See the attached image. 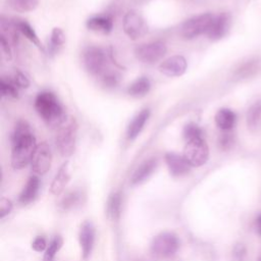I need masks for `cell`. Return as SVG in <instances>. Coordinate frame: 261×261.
I'll return each mask as SVG.
<instances>
[{"label": "cell", "instance_id": "obj_1", "mask_svg": "<svg viewBox=\"0 0 261 261\" xmlns=\"http://www.w3.org/2000/svg\"><path fill=\"white\" fill-rule=\"evenodd\" d=\"M11 165L21 169L32 162L37 149L36 138L25 120H18L11 134Z\"/></svg>", "mask_w": 261, "mask_h": 261}, {"label": "cell", "instance_id": "obj_10", "mask_svg": "<svg viewBox=\"0 0 261 261\" xmlns=\"http://www.w3.org/2000/svg\"><path fill=\"white\" fill-rule=\"evenodd\" d=\"M52 152L50 146L46 142H42L37 146L36 152L32 159V170L37 174H45L51 167Z\"/></svg>", "mask_w": 261, "mask_h": 261}, {"label": "cell", "instance_id": "obj_26", "mask_svg": "<svg viewBox=\"0 0 261 261\" xmlns=\"http://www.w3.org/2000/svg\"><path fill=\"white\" fill-rule=\"evenodd\" d=\"M121 211V194L119 192L112 193L106 203V214L111 220H117Z\"/></svg>", "mask_w": 261, "mask_h": 261}, {"label": "cell", "instance_id": "obj_23", "mask_svg": "<svg viewBox=\"0 0 261 261\" xmlns=\"http://www.w3.org/2000/svg\"><path fill=\"white\" fill-rule=\"evenodd\" d=\"M0 28H1V36H3L10 45L14 46L17 45L18 40H19V32L17 28L14 24L13 19H6L4 16L1 17L0 20Z\"/></svg>", "mask_w": 261, "mask_h": 261}, {"label": "cell", "instance_id": "obj_33", "mask_svg": "<svg viewBox=\"0 0 261 261\" xmlns=\"http://www.w3.org/2000/svg\"><path fill=\"white\" fill-rule=\"evenodd\" d=\"M218 144H219V147L222 150H224V151L229 150L233 146V144H234V136H233V134H231L229 130L228 132H224L219 137Z\"/></svg>", "mask_w": 261, "mask_h": 261}, {"label": "cell", "instance_id": "obj_17", "mask_svg": "<svg viewBox=\"0 0 261 261\" xmlns=\"http://www.w3.org/2000/svg\"><path fill=\"white\" fill-rule=\"evenodd\" d=\"M149 116H150V110L148 108H145L133 117V119L130 120L126 128L127 139L134 140L141 134Z\"/></svg>", "mask_w": 261, "mask_h": 261}, {"label": "cell", "instance_id": "obj_38", "mask_svg": "<svg viewBox=\"0 0 261 261\" xmlns=\"http://www.w3.org/2000/svg\"><path fill=\"white\" fill-rule=\"evenodd\" d=\"M32 249L36 252H43L44 250L47 249L46 240L43 237L38 236L32 243Z\"/></svg>", "mask_w": 261, "mask_h": 261}, {"label": "cell", "instance_id": "obj_31", "mask_svg": "<svg viewBox=\"0 0 261 261\" xmlns=\"http://www.w3.org/2000/svg\"><path fill=\"white\" fill-rule=\"evenodd\" d=\"M62 244H63L62 238L60 236H55L51 240L49 246L47 247V249L45 251V255H44L43 261H53V259L55 258L57 252L62 247Z\"/></svg>", "mask_w": 261, "mask_h": 261}, {"label": "cell", "instance_id": "obj_36", "mask_svg": "<svg viewBox=\"0 0 261 261\" xmlns=\"http://www.w3.org/2000/svg\"><path fill=\"white\" fill-rule=\"evenodd\" d=\"M0 46H1V51L3 57H5L6 60H10L12 58V53H11V45L9 42L0 35Z\"/></svg>", "mask_w": 261, "mask_h": 261}, {"label": "cell", "instance_id": "obj_24", "mask_svg": "<svg viewBox=\"0 0 261 261\" xmlns=\"http://www.w3.org/2000/svg\"><path fill=\"white\" fill-rule=\"evenodd\" d=\"M247 126L251 132L258 130L261 126V100L255 101L246 114Z\"/></svg>", "mask_w": 261, "mask_h": 261}, {"label": "cell", "instance_id": "obj_41", "mask_svg": "<svg viewBox=\"0 0 261 261\" xmlns=\"http://www.w3.org/2000/svg\"><path fill=\"white\" fill-rule=\"evenodd\" d=\"M258 261H261V256L259 257V259H258Z\"/></svg>", "mask_w": 261, "mask_h": 261}, {"label": "cell", "instance_id": "obj_22", "mask_svg": "<svg viewBox=\"0 0 261 261\" xmlns=\"http://www.w3.org/2000/svg\"><path fill=\"white\" fill-rule=\"evenodd\" d=\"M13 21H14V24L17 28L20 35L24 36L37 48L44 51V47H43L37 33L35 32L33 27L28 21H25L24 19H19V18H13Z\"/></svg>", "mask_w": 261, "mask_h": 261}, {"label": "cell", "instance_id": "obj_32", "mask_svg": "<svg viewBox=\"0 0 261 261\" xmlns=\"http://www.w3.org/2000/svg\"><path fill=\"white\" fill-rule=\"evenodd\" d=\"M182 136L186 142L203 138V130L202 128L196 124L195 122H189L184 126L182 129Z\"/></svg>", "mask_w": 261, "mask_h": 261}, {"label": "cell", "instance_id": "obj_39", "mask_svg": "<svg viewBox=\"0 0 261 261\" xmlns=\"http://www.w3.org/2000/svg\"><path fill=\"white\" fill-rule=\"evenodd\" d=\"M232 256L236 261H243L246 256V249L242 244H238L232 251Z\"/></svg>", "mask_w": 261, "mask_h": 261}, {"label": "cell", "instance_id": "obj_11", "mask_svg": "<svg viewBox=\"0 0 261 261\" xmlns=\"http://www.w3.org/2000/svg\"><path fill=\"white\" fill-rule=\"evenodd\" d=\"M79 242L83 259L87 260L92 253L95 243V227L91 221L86 220L82 223L79 231Z\"/></svg>", "mask_w": 261, "mask_h": 261}, {"label": "cell", "instance_id": "obj_20", "mask_svg": "<svg viewBox=\"0 0 261 261\" xmlns=\"http://www.w3.org/2000/svg\"><path fill=\"white\" fill-rule=\"evenodd\" d=\"M40 188V179L36 175H32L27 180L22 191L19 194L18 202L22 205H27L31 202H33L39 192Z\"/></svg>", "mask_w": 261, "mask_h": 261}, {"label": "cell", "instance_id": "obj_4", "mask_svg": "<svg viewBox=\"0 0 261 261\" xmlns=\"http://www.w3.org/2000/svg\"><path fill=\"white\" fill-rule=\"evenodd\" d=\"M83 63L89 73L102 76L107 71L108 57L102 48L89 46L83 51Z\"/></svg>", "mask_w": 261, "mask_h": 261}, {"label": "cell", "instance_id": "obj_37", "mask_svg": "<svg viewBox=\"0 0 261 261\" xmlns=\"http://www.w3.org/2000/svg\"><path fill=\"white\" fill-rule=\"evenodd\" d=\"M11 209H12V202L7 198L2 197L0 199V217L4 218L7 214L10 213Z\"/></svg>", "mask_w": 261, "mask_h": 261}, {"label": "cell", "instance_id": "obj_27", "mask_svg": "<svg viewBox=\"0 0 261 261\" xmlns=\"http://www.w3.org/2000/svg\"><path fill=\"white\" fill-rule=\"evenodd\" d=\"M84 194L80 190H73L68 192L60 201V208L62 210H70L83 203Z\"/></svg>", "mask_w": 261, "mask_h": 261}, {"label": "cell", "instance_id": "obj_29", "mask_svg": "<svg viewBox=\"0 0 261 261\" xmlns=\"http://www.w3.org/2000/svg\"><path fill=\"white\" fill-rule=\"evenodd\" d=\"M40 0H7L8 6L16 12H31L39 5Z\"/></svg>", "mask_w": 261, "mask_h": 261}, {"label": "cell", "instance_id": "obj_25", "mask_svg": "<svg viewBox=\"0 0 261 261\" xmlns=\"http://www.w3.org/2000/svg\"><path fill=\"white\" fill-rule=\"evenodd\" d=\"M151 89V82L147 76H140L136 79L128 87L127 94L134 98L145 97Z\"/></svg>", "mask_w": 261, "mask_h": 261}, {"label": "cell", "instance_id": "obj_34", "mask_svg": "<svg viewBox=\"0 0 261 261\" xmlns=\"http://www.w3.org/2000/svg\"><path fill=\"white\" fill-rule=\"evenodd\" d=\"M101 80H102V83L104 86L106 87H115L118 83H119V80H120V75L115 72V71H106L102 76H101Z\"/></svg>", "mask_w": 261, "mask_h": 261}, {"label": "cell", "instance_id": "obj_12", "mask_svg": "<svg viewBox=\"0 0 261 261\" xmlns=\"http://www.w3.org/2000/svg\"><path fill=\"white\" fill-rule=\"evenodd\" d=\"M187 60L181 55H173L163 60L159 65V71L167 76H180L187 70Z\"/></svg>", "mask_w": 261, "mask_h": 261}, {"label": "cell", "instance_id": "obj_28", "mask_svg": "<svg viewBox=\"0 0 261 261\" xmlns=\"http://www.w3.org/2000/svg\"><path fill=\"white\" fill-rule=\"evenodd\" d=\"M0 91L3 97L18 98L19 96V88L13 81L12 76H1Z\"/></svg>", "mask_w": 261, "mask_h": 261}, {"label": "cell", "instance_id": "obj_9", "mask_svg": "<svg viewBox=\"0 0 261 261\" xmlns=\"http://www.w3.org/2000/svg\"><path fill=\"white\" fill-rule=\"evenodd\" d=\"M124 34L132 40H138L144 37L148 32V25L143 15L136 10L127 11L122 20Z\"/></svg>", "mask_w": 261, "mask_h": 261}, {"label": "cell", "instance_id": "obj_16", "mask_svg": "<svg viewBox=\"0 0 261 261\" xmlns=\"http://www.w3.org/2000/svg\"><path fill=\"white\" fill-rule=\"evenodd\" d=\"M68 161H65L58 169L57 173L55 174L51 187H50V192L54 196H59L67 186L69 179H70V174H69V166H68Z\"/></svg>", "mask_w": 261, "mask_h": 261}, {"label": "cell", "instance_id": "obj_13", "mask_svg": "<svg viewBox=\"0 0 261 261\" xmlns=\"http://www.w3.org/2000/svg\"><path fill=\"white\" fill-rule=\"evenodd\" d=\"M230 24V16L226 12L214 15V18L206 33V36L213 41L222 39L228 32Z\"/></svg>", "mask_w": 261, "mask_h": 261}, {"label": "cell", "instance_id": "obj_30", "mask_svg": "<svg viewBox=\"0 0 261 261\" xmlns=\"http://www.w3.org/2000/svg\"><path fill=\"white\" fill-rule=\"evenodd\" d=\"M65 43V34L60 28H54L51 32L50 42H49V51L50 53H56L60 47Z\"/></svg>", "mask_w": 261, "mask_h": 261}, {"label": "cell", "instance_id": "obj_19", "mask_svg": "<svg viewBox=\"0 0 261 261\" xmlns=\"http://www.w3.org/2000/svg\"><path fill=\"white\" fill-rule=\"evenodd\" d=\"M87 28L91 31L109 34L113 29V18L110 15H96L90 17L87 22Z\"/></svg>", "mask_w": 261, "mask_h": 261}, {"label": "cell", "instance_id": "obj_8", "mask_svg": "<svg viewBox=\"0 0 261 261\" xmlns=\"http://www.w3.org/2000/svg\"><path fill=\"white\" fill-rule=\"evenodd\" d=\"M166 52V45L161 41H155L137 46L135 49V56L143 63L153 64L160 61L165 56Z\"/></svg>", "mask_w": 261, "mask_h": 261}, {"label": "cell", "instance_id": "obj_21", "mask_svg": "<svg viewBox=\"0 0 261 261\" xmlns=\"http://www.w3.org/2000/svg\"><path fill=\"white\" fill-rule=\"evenodd\" d=\"M216 125L223 132L230 130L237 121L236 113L229 108H220L214 117Z\"/></svg>", "mask_w": 261, "mask_h": 261}, {"label": "cell", "instance_id": "obj_2", "mask_svg": "<svg viewBox=\"0 0 261 261\" xmlns=\"http://www.w3.org/2000/svg\"><path fill=\"white\" fill-rule=\"evenodd\" d=\"M35 109L43 121L51 127H59L67 118L62 104L49 91H44L37 95Z\"/></svg>", "mask_w": 261, "mask_h": 261}, {"label": "cell", "instance_id": "obj_15", "mask_svg": "<svg viewBox=\"0 0 261 261\" xmlns=\"http://www.w3.org/2000/svg\"><path fill=\"white\" fill-rule=\"evenodd\" d=\"M261 71V58L254 57L242 62L234 70L233 77L237 80H246L257 75Z\"/></svg>", "mask_w": 261, "mask_h": 261}, {"label": "cell", "instance_id": "obj_18", "mask_svg": "<svg viewBox=\"0 0 261 261\" xmlns=\"http://www.w3.org/2000/svg\"><path fill=\"white\" fill-rule=\"evenodd\" d=\"M157 159L156 158H150L146 161H144L133 173L130 177V182L133 185H140L147 180L151 174L155 171L157 167Z\"/></svg>", "mask_w": 261, "mask_h": 261}, {"label": "cell", "instance_id": "obj_35", "mask_svg": "<svg viewBox=\"0 0 261 261\" xmlns=\"http://www.w3.org/2000/svg\"><path fill=\"white\" fill-rule=\"evenodd\" d=\"M12 79H13V81L15 82V84L17 85V87L19 89H28L30 87L29 79L20 70H15L13 75H12Z\"/></svg>", "mask_w": 261, "mask_h": 261}, {"label": "cell", "instance_id": "obj_14", "mask_svg": "<svg viewBox=\"0 0 261 261\" xmlns=\"http://www.w3.org/2000/svg\"><path fill=\"white\" fill-rule=\"evenodd\" d=\"M164 159L170 174L173 176H182L190 171L191 165L188 163L185 157L179 154L168 152L165 154Z\"/></svg>", "mask_w": 261, "mask_h": 261}, {"label": "cell", "instance_id": "obj_7", "mask_svg": "<svg viewBox=\"0 0 261 261\" xmlns=\"http://www.w3.org/2000/svg\"><path fill=\"white\" fill-rule=\"evenodd\" d=\"M182 156L191 166L204 165L209 158V148L203 138L186 142Z\"/></svg>", "mask_w": 261, "mask_h": 261}, {"label": "cell", "instance_id": "obj_6", "mask_svg": "<svg viewBox=\"0 0 261 261\" xmlns=\"http://www.w3.org/2000/svg\"><path fill=\"white\" fill-rule=\"evenodd\" d=\"M214 15L212 13L206 12L195 15L187 19L180 27V35L186 40H192L200 35L207 33Z\"/></svg>", "mask_w": 261, "mask_h": 261}, {"label": "cell", "instance_id": "obj_5", "mask_svg": "<svg viewBox=\"0 0 261 261\" xmlns=\"http://www.w3.org/2000/svg\"><path fill=\"white\" fill-rule=\"evenodd\" d=\"M179 248V241L174 233L161 232L151 243V253L157 259H167L173 256Z\"/></svg>", "mask_w": 261, "mask_h": 261}, {"label": "cell", "instance_id": "obj_40", "mask_svg": "<svg viewBox=\"0 0 261 261\" xmlns=\"http://www.w3.org/2000/svg\"><path fill=\"white\" fill-rule=\"evenodd\" d=\"M257 229H258L259 233L261 234V215H259L257 218Z\"/></svg>", "mask_w": 261, "mask_h": 261}, {"label": "cell", "instance_id": "obj_3", "mask_svg": "<svg viewBox=\"0 0 261 261\" xmlns=\"http://www.w3.org/2000/svg\"><path fill=\"white\" fill-rule=\"evenodd\" d=\"M77 126L76 119L72 116H67L63 123L58 127L56 146L62 157H69L74 152Z\"/></svg>", "mask_w": 261, "mask_h": 261}]
</instances>
